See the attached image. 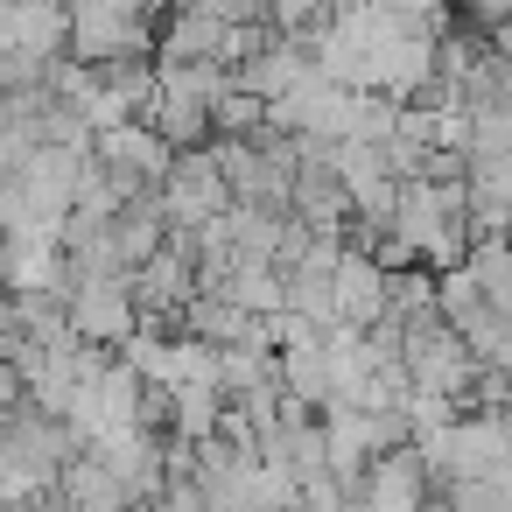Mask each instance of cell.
Wrapping results in <instances>:
<instances>
[{
  "label": "cell",
  "instance_id": "obj_10",
  "mask_svg": "<svg viewBox=\"0 0 512 512\" xmlns=\"http://www.w3.org/2000/svg\"><path fill=\"white\" fill-rule=\"evenodd\" d=\"M470 274H477V288H484V302L512 323V239H477V253H470Z\"/></svg>",
  "mask_w": 512,
  "mask_h": 512
},
{
  "label": "cell",
  "instance_id": "obj_4",
  "mask_svg": "<svg viewBox=\"0 0 512 512\" xmlns=\"http://www.w3.org/2000/svg\"><path fill=\"white\" fill-rule=\"evenodd\" d=\"M365 512H428L435 505V477L421 463V449H400V456H379L358 484Z\"/></svg>",
  "mask_w": 512,
  "mask_h": 512
},
{
  "label": "cell",
  "instance_id": "obj_13",
  "mask_svg": "<svg viewBox=\"0 0 512 512\" xmlns=\"http://www.w3.org/2000/svg\"><path fill=\"white\" fill-rule=\"evenodd\" d=\"M470 162H512V113H470Z\"/></svg>",
  "mask_w": 512,
  "mask_h": 512
},
{
  "label": "cell",
  "instance_id": "obj_3",
  "mask_svg": "<svg viewBox=\"0 0 512 512\" xmlns=\"http://www.w3.org/2000/svg\"><path fill=\"white\" fill-rule=\"evenodd\" d=\"M0 50L64 64L71 57V0H8L0 8Z\"/></svg>",
  "mask_w": 512,
  "mask_h": 512
},
{
  "label": "cell",
  "instance_id": "obj_14",
  "mask_svg": "<svg viewBox=\"0 0 512 512\" xmlns=\"http://www.w3.org/2000/svg\"><path fill=\"white\" fill-rule=\"evenodd\" d=\"M190 8H204L225 29H267L274 22V0H190Z\"/></svg>",
  "mask_w": 512,
  "mask_h": 512
},
{
  "label": "cell",
  "instance_id": "obj_15",
  "mask_svg": "<svg viewBox=\"0 0 512 512\" xmlns=\"http://www.w3.org/2000/svg\"><path fill=\"white\" fill-rule=\"evenodd\" d=\"M323 8H330V15H351V8H365V0H323Z\"/></svg>",
  "mask_w": 512,
  "mask_h": 512
},
{
  "label": "cell",
  "instance_id": "obj_12",
  "mask_svg": "<svg viewBox=\"0 0 512 512\" xmlns=\"http://www.w3.org/2000/svg\"><path fill=\"white\" fill-rule=\"evenodd\" d=\"M211 127H218V141H253V134L267 127V99H253V92H232V99L211 113Z\"/></svg>",
  "mask_w": 512,
  "mask_h": 512
},
{
  "label": "cell",
  "instance_id": "obj_5",
  "mask_svg": "<svg viewBox=\"0 0 512 512\" xmlns=\"http://www.w3.org/2000/svg\"><path fill=\"white\" fill-rule=\"evenodd\" d=\"M386 309H393V274L372 253H344V267H337V316L351 330H379Z\"/></svg>",
  "mask_w": 512,
  "mask_h": 512
},
{
  "label": "cell",
  "instance_id": "obj_9",
  "mask_svg": "<svg viewBox=\"0 0 512 512\" xmlns=\"http://www.w3.org/2000/svg\"><path fill=\"white\" fill-rule=\"evenodd\" d=\"M225 302H239L246 316H288V274H281V267H253V260H239Z\"/></svg>",
  "mask_w": 512,
  "mask_h": 512
},
{
  "label": "cell",
  "instance_id": "obj_7",
  "mask_svg": "<svg viewBox=\"0 0 512 512\" xmlns=\"http://www.w3.org/2000/svg\"><path fill=\"white\" fill-rule=\"evenodd\" d=\"M295 218L309 232H351L358 225V204H351V190H344L337 169H302L295 176Z\"/></svg>",
  "mask_w": 512,
  "mask_h": 512
},
{
  "label": "cell",
  "instance_id": "obj_11",
  "mask_svg": "<svg viewBox=\"0 0 512 512\" xmlns=\"http://www.w3.org/2000/svg\"><path fill=\"white\" fill-rule=\"evenodd\" d=\"M288 316L316 323V330H337V274H288Z\"/></svg>",
  "mask_w": 512,
  "mask_h": 512
},
{
  "label": "cell",
  "instance_id": "obj_1",
  "mask_svg": "<svg viewBox=\"0 0 512 512\" xmlns=\"http://www.w3.org/2000/svg\"><path fill=\"white\" fill-rule=\"evenodd\" d=\"M71 330L78 344H99V351H127L148 323H141V302H134V281H78L71 295Z\"/></svg>",
  "mask_w": 512,
  "mask_h": 512
},
{
  "label": "cell",
  "instance_id": "obj_6",
  "mask_svg": "<svg viewBox=\"0 0 512 512\" xmlns=\"http://www.w3.org/2000/svg\"><path fill=\"white\" fill-rule=\"evenodd\" d=\"M309 78H316V57H309L302 43H288V36H274L253 64H239V92H253V99H267V106L295 99Z\"/></svg>",
  "mask_w": 512,
  "mask_h": 512
},
{
  "label": "cell",
  "instance_id": "obj_2",
  "mask_svg": "<svg viewBox=\"0 0 512 512\" xmlns=\"http://www.w3.org/2000/svg\"><path fill=\"white\" fill-rule=\"evenodd\" d=\"M162 211H169L176 232H204V225H218V218L232 211V183H225V169H218L211 148L176 162V176H169V190H162Z\"/></svg>",
  "mask_w": 512,
  "mask_h": 512
},
{
  "label": "cell",
  "instance_id": "obj_8",
  "mask_svg": "<svg viewBox=\"0 0 512 512\" xmlns=\"http://www.w3.org/2000/svg\"><path fill=\"white\" fill-rule=\"evenodd\" d=\"M281 239H288V218L232 204V253H239V260H253V267H281Z\"/></svg>",
  "mask_w": 512,
  "mask_h": 512
}]
</instances>
